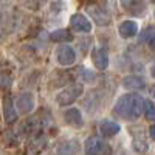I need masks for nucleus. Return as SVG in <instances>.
Returning <instances> with one entry per match:
<instances>
[{
  "instance_id": "25",
  "label": "nucleus",
  "mask_w": 155,
  "mask_h": 155,
  "mask_svg": "<svg viewBox=\"0 0 155 155\" xmlns=\"http://www.w3.org/2000/svg\"><path fill=\"white\" fill-rule=\"evenodd\" d=\"M150 2H155V0H150Z\"/></svg>"
},
{
  "instance_id": "22",
  "label": "nucleus",
  "mask_w": 155,
  "mask_h": 155,
  "mask_svg": "<svg viewBox=\"0 0 155 155\" xmlns=\"http://www.w3.org/2000/svg\"><path fill=\"white\" fill-rule=\"evenodd\" d=\"M149 134H150V138H152V140H155V124L150 127V132H149Z\"/></svg>"
},
{
  "instance_id": "15",
  "label": "nucleus",
  "mask_w": 155,
  "mask_h": 155,
  "mask_svg": "<svg viewBox=\"0 0 155 155\" xmlns=\"http://www.w3.org/2000/svg\"><path fill=\"white\" fill-rule=\"evenodd\" d=\"M88 12L93 16L96 25L104 27V25H109V23H110V17L107 16V12L102 11L99 6H88Z\"/></svg>"
},
{
  "instance_id": "7",
  "label": "nucleus",
  "mask_w": 155,
  "mask_h": 155,
  "mask_svg": "<svg viewBox=\"0 0 155 155\" xmlns=\"http://www.w3.org/2000/svg\"><path fill=\"white\" fill-rule=\"evenodd\" d=\"M14 104L20 113H30L34 109V96L31 93H22L17 96Z\"/></svg>"
},
{
  "instance_id": "16",
  "label": "nucleus",
  "mask_w": 155,
  "mask_h": 155,
  "mask_svg": "<svg viewBox=\"0 0 155 155\" xmlns=\"http://www.w3.org/2000/svg\"><path fill=\"white\" fill-rule=\"evenodd\" d=\"M50 39L53 42H65L70 39V33L67 30H56L50 34Z\"/></svg>"
},
{
  "instance_id": "10",
  "label": "nucleus",
  "mask_w": 155,
  "mask_h": 155,
  "mask_svg": "<svg viewBox=\"0 0 155 155\" xmlns=\"http://www.w3.org/2000/svg\"><path fill=\"white\" fill-rule=\"evenodd\" d=\"M92 62L98 70H106L109 67V56L104 48H93L92 51Z\"/></svg>"
},
{
  "instance_id": "9",
  "label": "nucleus",
  "mask_w": 155,
  "mask_h": 155,
  "mask_svg": "<svg viewBox=\"0 0 155 155\" xmlns=\"http://www.w3.org/2000/svg\"><path fill=\"white\" fill-rule=\"evenodd\" d=\"M64 120L68 126H73V127H81L84 124V118H82V113L79 109L76 107H71L68 110L64 112Z\"/></svg>"
},
{
  "instance_id": "17",
  "label": "nucleus",
  "mask_w": 155,
  "mask_h": 155,
  "mask_svg": "<svg viewBox=\"0 0 155 155\" xmlns=\"http://www.w3.org/2000/svg\"><path fill=\"white\" fill-rule=\"evenodd\" d=\"M134 147H135V150L140 152V153H144V152L149 149L147 141H146L143 137H137V138H134Z\"/></svg>"
},
{
  "instance_id": "26",
  "label": "nucleus",
  "mask_w": 155,
  "mask_h": 155,
  "mask_svg": "<svg viewBox=\"0 0 155 155\" xmlns=\"http://www.w3.org/2000/svg\"><path fill=\"white\" fill-rule=\"evenodd\" d=\"M153 14H155V12H153Z\"/></svg>"
},
{
  "instance_id": "1",
  "label": "nucleus",
  "mask_w": 155,
  "mask_h": 155,
  "mask_svg": "<svg viewBox=\"0 0 155 155\" xmlns=\"http://www.w3.org/2000/svg\"><path fill=\"white\" fill-rule=\"evenodd\" d=\"M143 110H144V99L135 93L123 95L113 106V115L126 121L138 120L143 115Z\"/></svg>"
},
{
  "instance_id": "8",
  "label": "nucleus",
  "mask_w": 155,
  "mask_h": 155,
  "mask_svg": "<svg viewBox=\"0 0 155 155\" xmlns=\"http://www.w3.org/2000/svg\"><path fill=\"white\" fill-rule=\"evenodd\" d=\"M121 5L126 11H129L134 16H143L146 11L144 0H121Z\"/></svg>"
},
{
  "instance_id": "23",
  "label": "nucleus",
  "mask_w": 155,
  "mask_h": 155,
  "mask_svg": "<svg viewBox=\"0 0 155 155\" xmlns=\"http://www.w3.org/2000/svg\"><path fill=\"white\" fill-rule=\"evenodd\" d=\"M150 74H152V78H155V64H153L152 68H150Z\"/></svg>"
},
{
  "instance_id": "12",
  "label": "nucleus",
  "mask_w": 155,
  "mask_h": 155,
  "mask_svg": "<svg viewBox=\"0 0 155 155\" xmlns=\"http://www.w3.org/2000/svg\"><path fill=\"white\" fill-rule=\"evenodd\" d=\"M78 152H79V143L76 140L62 141L56 149L58 155H78Z\"/></svg>"
},
{
  "instance_id": "5",
  "label": "nucleus",
  "mask_w": 155,
  "mask_h": 155,
  "mask_svg": "<svg viewBox=\"0 0 155 155\" xmlns=\"http://www.w3.org/2000/svg\"><path fill=\"white\" fill-rule=\"evenodd\" d=\"M85 153L87 155H104L107 150L106 143L98 137H90L85 141Z\"/></svg>"
},
{
  "instance_id": "11",
  "label": "nucleus",
  "mask_w": 155,
  "mask_h": 155,
  "mask_svg": "<svg viewBox=\"0 0 155 155\" xmlns=\"http://www.w3.org/2000/svg\"><path fill=\"white\" fill-rule=\"evenodd\" d=\"M118 34L124 39H130L138 34V23L134 20H124L118 27Z\"/></svg>"
},
{
  "instance_id": "14",
  "label": "nucleus",
  "mask_w": 155,
  "mask_h": 155,
  "mask_svg": "<svg viewBox=\"0 0 155 155\" xmlns=\"http://www.w3.org/2000/svg\"><path fill=\"white\" fill-rule=\"evenodd\" d=\"M120 124L118 123H115V121H110V120H106V121H102L101 124H99V132L104 135V137H107V138H110V137H115L116 134L120 132Z\"/></svg>"
},
{
  "instance_id": "19",
  "label": "nucleus",
  "mask_w": 155,
  "mask_h": 155,
  "mask_svg": "<svg viewBox=\"0 0 155 155\" xmlns=\"http://www.w3.org/2000/svg\"><path fill=\"white\" fill-rule=\"evenodd\" d=\"M11 82H12L11 74L6 73V71H0V87H3V88L5 87H9Z\"/></svg>"
},
{
  "instance_id": "6",
  "label": "nucleus",
  "mask_w": 155,
  "mask_h": 155,
  "mask_svg": "<svg viewBox=\"0 0 155 155\" xmlns=\"http://www.w3.org/2000/svg\"><path fill=\"white\" fill-rule=\"evenodd\" d=\"M3 118L8 124H12L17 120V109H16V104L12 101L11 95L3 96Z\"/></svg>"
},
{
  "instance_id": "13",
  "label": "nucleus",
  "mask_w": 155,
  "mask_h": 155,
  "mask_svg": "<svg viewBox=\"0 0 155 155\" xmlns=\"http://www.w3.org/2000/svg\"><path fill=\"white\" fill-rule=\"evenodd\" d=\"M123 87L126 90H140V88H144L146 82L141 76L137 74H130V76H126L123 79Z\"/></svg>"
},
{
  "instance_id": "21",
  "label": "nucleus",
  "mask_w": 155,
  "mask_h": 155,
  "mask_svg": "<svg viewBox=\"0 0 155 155\" xmlns=\"http://www.w3.org/2000/svg\"><path fill=\"white\" fill-rule=\"evenodd\" d=\"M149 45H150V48L152 50H155V33L152 34V37L149 39Z\"/></svg>"
},
{
  "instance_id": "24",
  "label": "nucleus",
  "mask_w": 155,
  "mask_h": 155,
  "mask_svg": "<svg viewBox=\"0 0 155 155\" xmlns=\"http://www.w3.org/2000/svg\"><path fill=\"white\" fill-rule=\"evenodd\" d=\"M152 96H153V98H155V87H153V88H152Z\"/></svg>"
},
{
  "instance_id": "20",
  "label": "nucleus",
  "mask_w": 155,
  "mask_h": 155,
  "mask_svg": "<svg viewBox=\"0 0 155 155\" xmlns=\"http://www.w3.org/2000/svg\"><path fill=\"white\" fill-rule=\"evenodd\" d=\"M153 33H155V31L152 30V27H147V30H146L143 34H141V37H140V39H141V42H146V41L149 42V39L152 37V34H153Z\"/></svg>"
},
{
  "instance_id": "18",
  "label": "nucleus",
  "mask_w": 155,
  "mask_h": 155,
  "mask_svg": "<svg viewBox=\"0 0 155 155\" xmlns=\"http://www.w3.org/2000/svg\"><path fill=\"white\" fill-rule=\"evenodd\" d=\"M144 115H146V118L147 120H150V121H153L155 120V104L152 101H149V99H144Z\"/></svg>"
},
{
  "instance_id": "4",
  "label": "nucleus",
  "mask_w": 155,
  "mask_h": 155,
  "mask_svg": "<svg viewBox=\"0 0 155 155\" xmlns=\"http://www.w3.org/2000/svg\"><path fill=\"white\" fill-rule=\"evenodd\" d=\"M70 28L76 33H90L92 31V22L87 19V16L76 12L70 19Z\"/></svg>"
},
{
  "instance_id": "2",
  "label": "nucleus",
  "mask_w": 155,
  "mask_h": 155,
  "mask_svg": "<svg viewBox=\"0 0 155 155\" xmlns=\"http://www.w3.org/2000/svg\"><path fill=\"white\" fill-rule=\"evenodd\" d=\"M82 85L81 84H71L70 87H67L65 90H62V92L56 96V102L59 106H68L71 102H74L78 98L82 95Z\"/></svg>"
},
{
  "instance_id": "3",
  "label": "nucleus",
  "mask_w": 155,
  "mask_h": 155,
  "mask_svg": "<svg viewBox=\"0 0 155 155\" xmlns=\"http://www.w3.org/2000/svg\"><path fill=\"white\" fill-rule=\"evenodd\" d=\"M56 61H58L59 65H62V67L73 65V64L76 62V53H74V50L70 45H61L56 50Z\"/></svg>"
}]
</instances>
